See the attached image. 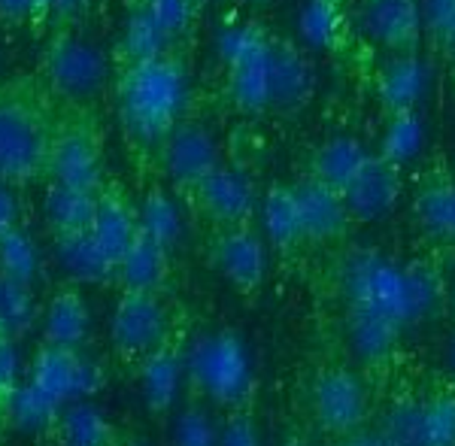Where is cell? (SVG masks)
<instances>
[{
    "label": "cell",
    "instance_id": "cell-42",
    "mask_svg": "<svg viewBox=\"0 0 455 446\" xmlns=\"http://www.w3.org/2000/svg\"><path fill=\"white\" fill-rule=\"evenodd\" d=\"M422 28L443 46L455 40V0H422Z\"/></svg>",
    "mask_w": 455,
    "mask_h": 446
},
{
    "label": "cell",
    "instance_id": "cell-10",
    "mask_svg": "<svg viewBox=\"0 0 455 446\" xmlns=\"http://www.w3.org/2000/svg\"><path fill=\"white\" fill-rule=\"evenodd\" d=\"M192 207L216 228H237V225H252L259 216L261 195L255 179L243 167L219 164L207 179L192 192Z\"/></svg>",
    "mask_w": 455,
    "mask_h": 446
},
{
    "label": "cell",
    "instance_id": "cell-13",
    "mask_svg": "<svg viewBox=\"0 0 455 446\" xmlns=\"http://www.w3.org/2000/svg\"><path fill=\"white\" fill-rule=\"evenodd\" d=\"M158 155L173 195L180 197H192L195 188L222 164L216 137L201 122H180L161 146Z\"/></svg>",
    "mask_w": 455,
    "mask_h": 446
},
{
    "label": "cell",
    "instance_id": "cell-48",
    "mask_svg": "<svg viewBox=\"0 0 455 446\" xmlns=\"http://www.w3.org/2000/svg\"><path fill=\"white\" fill-rule=\"evenodd\" d=\"M122 446H152V443L146 441V437H137V434H124Z\"/></svg>",
    "mask_w": 455,
    "mask_h": 446
},
{
    "label": "cell",
    "instance_id": "cell-53",
    "mask_svg": "<svg viewBox=\"0 0 455 446\" xmlns=\"http://www.w3.org/2000/svg\"><path fill=\"white\" fill-rule=\"evenodd\" d=\"M450 49H452V52H455V40H452V46H450Z\"/></svg>",
    "mask_w": 455,
    "mask_h": 446
},
{
    "label": "cell",
    "instance_id": "cell-50",
    "mask_svg": "<svg viewBox=\"0 0 455 446\" xmlns=\"http://www.w3.org/2000/svg\"><path fill=\"white\" fill-rule=\"evenodd\" d=\"M283 446H310V443H307L304 437H289V441H285Z\"/></svg>",
    "mask_w": 455,
    "mask_h": 446
},
{
    "label": "cell",
    "instance_id": "cell-6",
    "mask_svg": "<svg viewBox=\"0 0 455 446\" xmlns=\"http://www.w3.org/2000/svg\"><path fill=\"white\" fill-rule=\"evenodd\" d=\"M109 68H113L109 55L100 52L94 43H85L83 36H76L73 28H55L43 43L34 73L58 104L68 107L88 104V98L109 76Z\"/></svg>",
    "mask_w": 455,
    "mask_h": 446
},
{
    "label": "cell",
    "instance_id": "cell-2",
    "mask_svg": "<svg viewBox=\"0 0 455 446\" xmlns=\"http://www.w3.org/2000/svg\"><path fill=\"white\" fill-rule=\"evenodd\" d=\"M340 286L349 307L386 313L401 328L422 322L443 295L437 270L425 261L401 265L377 250L349 252L340 265Z\"/></svg>",
    "mask_w": 455,
    "mask_h": 446
},
{
    "label": "cell",
    "instance_id": "cell-5",
    "mask_svg": "<svg viewBox=\"0 0 455 446\" xmlns=\"http://www.w3.org/2000/svg\"><path fill=\"white\" fill-rule=\"evenodd\" d=\"M104 125L88 104H68L58 113L46 161V182L98 192L107 182Z\"/></svg>",
    "mask_w": 455,
    "mask_h": 446
},
{
    "label": "cell",
    "instance_id": "cell-36",
    "mask_svg": "<svg viewBox=\"0 0 455 446\" xmlns=\"http://www.w3.org/2000/svg\"><path fill=\"white\" fill-rule=\"evenodd\" d=\"M219 434H222V419H216L207 401L192 398L173 413V446H219Z\"/></svg>",
    "mask_w": 455,
    "mask_h": 446
},
{
    "label": "cell",
    "instance_id": "cell-14",
    "mask_svg": "<svg viewBox=\"0 0 455 446\" xmlns=\"http://www.w3.org/2000/svg\"><path fill=\"white\" fill-rule=\"evenodd\" d=\"M137 383H140V398L146 413H152L156 419L176 413L182 392H188V377H186V340H180V334H173L164 346H158L156 353H149L140 364L134 368Z\"/></svg>",
    "mask_w": 455,
    "mask_h": 446
},
{
    "label": "cell",
    "instance_id": "cell-3",
    "mask_svg": "<svg viewBox=\"0 0 455 446\" xmlns=\"http://www.w3.org/2000/svg\"><path fill=\"white\" fill-rule=\"evenodd\" d=\"M116 104L122 131L134 146L158 149L180 125L186 107V61L171 49L167 55L116 73Z\"/></svg>",
    "mask_w": 455,
    "mask_h": 446
},
{
    "label": "cell",
    "instance_id": "cell-51",
    "mask_svg": "<svg viewBox=\"0 0 455 446\" xmlns=\"http://www.w3.org/2000/svg\"><path fill=\"white\" fill-rule=\"evenodd\" d=\"M228 4H261V0H228Z\"/></svg>",
    "mask_w": 455,
    "mask_h": 446
},
{
    "label": "cell",
    "instance_id": "cell-44",
    "mask_svg": "<svg viewBox=\"0 0 455 446\" xmlns=\"http://www.w3.org/2000/svg\"><path fill=\"white\" fill-rule=\"evenodd\" d=\"M0 31L10 36L31 31V0H0Z\"/></svg>",
    "mask_w": 455,
    "mask_h": 446
},
{
    "label": "cell",
    "instance_id": "cell-25",
    "mask_svg": "<svg viewBox=\"0 0 455 446\" xmlns=\"http://www.w3.org/2000/svg\"><path fill=\"white\" fill-rule=\"evenodd\" d=\"M171 49H176V43L161 31L156 25V19H152L140 4L131 0L128 19H124V28L113 46V55H109L116 73L124 68H134V64L152 61V58L167 55Z\"/></svg>",
    "mask_w": 455,
    "mask_h": 446
},
{
    "label": "cell",
    "instance_id": "cell-46",
    "mask_svg": "<svg viewBox=\"0 0 455 446\" xmlns=\"http://www.w3.org/2000/svg\"><path fill=\"white\" fill-rule=\"evenodd\" d=\"M88 0H55L52 4V28H49V34L55 31V28H70L73 19H76V12L83 10Z\"/></svg>",
    "mask_w": 455,
    "mask_h": 446
},
{
    "label": "cell",
    "instance_id": "cell-30",
    "mask_svg": "<svg viewBox=\"0 0 455 446\" xmlns=\"http://www.w3.org/2000/svg\"><path fill=\"white\" fill-rule=\"evenodd\" d=\"M137 210H140V231L146 237L176 252V246L182 243V213L173 197V188H164L161 182L149 186Z\"/></svg>",
    "mask_w": 455,
    "mask_h": 446
},
{
    "label": "cell",
    "instance_id": "cell-49",
    "mask_svg": "<svg viewBox=\"0 0 455 446\" xmlns=\"http://www.w3.org/2000/svg\"><path fill=\"white\" fill-rule=\"evenodd\" d=\"M446 364H450V374L455 379V334H452V340H450V353H446Z\"/></svg>",
    "mask_w": 455,
    "mask_h": 446
},
{
    "label": "cell",
    "instance_id": "cell-54",
    "mask_svg": "<svg viewBox=\"0 0 455 446\" xmlns=\"http://www.w3.org/2000/svg\"><path fill=\"white\" fill-rule=\"evenodd\" d=\"M197 4H204V0H197Z\"/></svg>",
    "mask_w": 455,
    "mask_h": 446
},
{
    "label": "cell",
    "instance_id": "cell-41",
    "mask_svg": "<svg viewBox=\"0 0 455 446\" xmlns=\"http://www.w3.org/2000/svg\"><path fill=\"white\" fill-rule=\"evenodd\" d=\"M219 446H264L261 428L249 410H231L222 419V434H219Z\"/></svg>",
    "mask_w": 455,
    "mask_h": 446
},
{
    "label": "cell",
    "instance_id": "cell-18",
    "mask_svg": "<svg viewBox=\"0 0 455 446\" xmlns=\"http://www.w3.org/2000/svg\"><path fill=\"white\" fill-rule=\"evenodd\" d=\"M362 31L377 46L392 52H413L422 36V0H362Z\"/></svg>",
    "mask_w": 455,
    "mask_h": 446
},
{
    "label": "cell",
    "instance_id": "cell-37",
    "mask_svg": "<svg viewBox=\"0 0 455 446\" xmlns=\"http://www.w3.org/2000/svg\"><path fill=\"white\" fill-rule=\"evenodd\" d=\"M0 276H10L25 286H34L40 276V250L25 225L0 237Z\"/></svg>",
    "mask_w": 455,
    "mask_h": 446
},
{
    "label": "cell",
    "instance_id": "cell-20",
    "mask_svg": "<svg viewBox=\"0 0 455 446\" xmlns=\"http://www.w3.org/2000/svg\"><path fill=\"white\" fill-rule=\"evenodd\" d=\"M92 338V307L79 283H64L52 291L40 316V343L64 349H85Z\"/></svg>",
    "mask_w": 455,
    "mask_h": 446
},
{
    "label": "cell",
    "instance_id": "cell-9",
    "mask_svg": "<svg viewBox=\"0 0 455 446\" xmlns=\"http://www.w3.org/2000/svg\"><path fill=\"white\" fill-rule=\"evenodd\" d=\"M310 413L319 431L343 441L364 431L371 416V392L355 370L325 368L310 383Z\"/></svg>",
    "mask_w": 455,
    "mask_h": 446
},
{
    "label": "cell",
    "instance_id": "cell-21",
    "mask_svg": "<svg viewBox=\"0 0 455 446\" xmlns=\"http://www.w3.org/2000/svg\"><path fill=\"white\" fill-rule=\"evenodd\" d=\"M173 283V252L146 237L140 231L116 265L113 286L119 291H146V295H167Z\"/></svg>",
    "mask_w": 455,
    "mask_h": 446
},
{
    "label": "cell",
    "instance_id": "cell-34",
    "mask_svg": "<svg viewBox=\"0 0 455 446\" xmlns=\"http://www.w3.org/2000/svg\"><path fill=\"white\" fill-rule=\"evenodd\" d=\"M425 140V125H422V115L419 109H403V113H392L386 122L383 131V140H379V152L386 161L392 164L403 167L407 161H413L419 155Z\"/></svg>",
    "mask_w": 455,
    "mask_h": 446
},
{
    "label": "cell",
    "instance_id": "cell-27",
    "mask_svg": "<svg viewBox=\"0 0 455 446\" xmlns=\"http://www.w3.org/2000/svg\"><path fill=\"white\" fill-rule=\"evenodd\" d=\"M403 328L395 319H388L386 313L368 310V307H349L347 313V340L355 358H362L364 364H379L392 355V349L398 346Z\"/></svg>",
    "mask_w": 455,
    "mask_h": 446
},
{
    "label": "cell",
    "instance_id": "cell-16",
    "mask_svg": "<svg viewBox=\"0 0 455 446\" xmlns=\"http://www.w3.org/2000/svg\"><path fill=\"white\" fill-rule=\"evenodd\" d=\"M88 234H92V240L113 267L119 265L128 246L137 240V234H140V210L131 201V195L124 192L122 182L107 179L100 186L98 210H94V222Z\"/></svg>",
    "mask_w": 455,
    "mask_h": 446
},
{
    "label": "cell",
    "instance_id": "cell-55",
    "mask_svg": "<svg viewBox=\"0 0 455 446\" xmlns=\"http://www.w3.org/2000/svg\"><path fill=\"white\" fill-rule=\"evenodd\" d=\"M0 79H4V76H0Z\"/></svg>",
    "mask_w": 455,
    "mask_h": 446
},
{
    "label": "cell",
    "instance_id": "cell-11",
    "mask_svg": "<svg viewBox=\"0 0 455 446\" xmlns=\"http://www.w3.org/2000/svg\"><path fill=\"white\" fill-rule=\"evenodd\" d=\"M379 434L388 446H455V394L401 401Z\"/></svg>",
    "mask_w": 455,
    "mask_h": 446
},
{
    "label": "cell",
    "instance_id": "cell-22",
    "mask_svg": "<svg viewBox=\"0 0 455 446\" xmlns=\"http://www.w3.org/2000/svg\"><path fill=\"white\" fill-rule=\"evenodd\" d=\"M49 441L55 446H122L124 431L92 401H73L61 407Z\"/></svg>",
    "mask_w": 455,
    "mask_h": 446
},
{
    "label": "cell",
    "instance_id": "cell-38",
    "mask_svg": "<svg viewBox=\"0 0 455 446\" xmlns=\"http://www.w3.org/2000/svg\"><path fill=\"white\" fill-rule=\"evenodd\" d=\"M300 34L315 49H331L343 34V10L340 0H307L300 10Z\"/></svg>",
    "mask_w": 455,
    "mask_h": 446
},
{
    "label": "cell",
    "instance_id": "cell-39",
    "mask_svg": "<svg viewBox=\"0 0 455 446\" xmlns=\"http://www.w3.org/2000/svg\"><path fill=\"white\" fill-rule=\"evenodd\" d=\"M134 4H140L173 43H180L182 36L192 31L197 6H201L197 0H134Z\"/></svg>",
    "mask_w": 455,
    "mask_h": 446
},
{
    "label": "cell",
    "instance_id": "cell-43",
    "mask_svg": "<svg viewBox=\"0 0 455 446\" xmlns=\"http://www.w3.org/2000/svg\"><path fill=\"white\" fill-rule=\"evenodd\" d=\"M21 225H25V203L19 197V188L0 179V237Z\"/></svg>",
    "mask_w": 455,
    "mask_h": 446
},
{
    "label": "cell",
    "instance_id": "cell-7",
    "mask_svg": "<svg viewBox=\"0 0 455 446\" xmlns=\"http://www.w3.org/2000/svg\"><path fill=\"white\" fill-rule=\"evenodd\" d=\"M176 331V316L164 295L119 291L109 313V346L128 368H137L149 353L164 346Z\"/></svg>",
    "mask_w": 455,
    "mask_h": 446
},
{
    "label": "cell",
    "instance_id": "cell-40",
    "mask_svg": "<svg viewBox=\"0 0 455 446\" xmlns=\"http://www.w3.org/2000/svg\"><path fill=\"white\" fill-rule=\"evenodd\" d=\"M21 386L19 377V340L0 331V419H4L6 407H10L12 394Z\"/></svg>",
    "mask_w": 455,
    "mask_h": 446
},
{
    "label": "cell",
    "instance_id": "cell-15",
    "mask_svg": "<svg viewBox=\"0 0 455 446\" xmlns=\"http://www.w3.org/2000/svg\"><path fill=\"white\" fill-rule=\"evenodd\" d=\"M274 36H261L246 52L225 61V94L240 113H261L274 104Z\"/></svg>",
    "mask_w": 455,
    "mask_h": 446
},
{
    "label": "cell",
    "instance_id": "cell-24",
    "mask_svg": "<svg viewBox=\"0 0 455 446\" xmlns=\"http://www.w3.org/2000/svg\"><path fill=\"white\" fill-rule=\"evenodd\" d=\"M431 83V70L419 55L403 52L395 58L392 64H386L377 76V100L379 107L392 113H403V109H416L422 104L425 92Z\"/></svg>",
    "mask_w": 455,
    "mask_h": 446
},
{
    "label": "cell",
    "instance_id": "cell-35",
    "mask_svg": "<svg viewBox=\"0 0 455 446\" xmlns=\"http://www.w3.org/2000/svg\"><path fill=\"white\" fill-rule=\"evenodd\" d=\"M36 322H40V313H36L34 286L0 276V331L21 340L34 331Z\"/></svg>",
    "mask_w": 455,
    "mask_h": 446
},
{
    "label": "cell",
    "instance_id": "cell-23",
    "mask_svg": "<svg viewBox=\"0 0 455 446\" xmlns=\"http://www.w3.org/2000/svg\"><path fill=\"white\" fill-rule=\"evenodd\" d=\"M43 219L52 240L76 237L85 234L94 222V210H98V192L88 188L61 186V182H43Z\"/></svg>",
    "mask_w": 455,
    "mask_h": 446
},
{
    "label": "cell",
    "instance_id": "cell-4",
    "mask_svg": "<svg viewBox=\"0 0 455 446\" xmlns=\"http://www.w3.org/2000/svg\"><path fill=\"white\" fill-rule=\"evenodd\" d=\"M186 377L192 398L225 413L249 410L259 386L243 334L234 328H212L186 340Z\"/></svg>",
    "mask_w": 455,
    "mask_h": 446
},
{
    "label": "cell",
    "instance_id": "cell-19",
    "mask_svg": "<svg viewBox=\"0 0 455 446\" xmlns=\"http://www.w3.org/2000/svg\"><path fill=\"white\" fill-rule=\"evenodd\" d=\"M295 197L300 210L304 243H331V240L347 234L352 216L340 188H331L325 182L307 177L295 182Z\"/></svg>",
    "mask_w": 455,
    "mask_h": 446
},
{
    "label": "cell",
    "instance_id": "cell-17",
    "mask_svg": "<svg viewBox=\"0 0 455 446\" xmlns=\"http://www.w3.org/2000/svg\"><path fill=\"white\" fill-rule=\"evenodd\" d=\"M403 195V177L401 167L386 161L383 155H373L364 171L343 188L347 210L352 222H379L392 216Z\"/></svg>",
    "mask_w": 455,
    "mask_h": 446
},
{
    "label": "cell",
    "instance_id": "cell-26",
    "mask_svg": "<svg viewBox=\"0 0 455 446\" xmlns=\"http://www.w3.org/2000/svg\"><path fill=\"white\" fill-rule=\"evenodd\" d=\"M373 158V152H368L358 137L340 134L331 137V140L319 143L310 155V177L325 182L331 188H347L358 173L364 171V164Z\"/></svg>",
    "mask_w": 455,
    "mask_h": 446
},
{
    "label": "cell",
    "instance_id": "cell-12",
    "mask_svg": "<svg viewBox=\"0 0 455 446\" xmlns=\"http://www.w3.org/2000/svg\"><path fill=\"white\" fill-rule=\"evenodd\" d=\"M210 265L240 295H252L264 286L270 270V243L252 225L216 228L210 240Z\"/></svg>",
    "mask_w": 455,
    "mask_h": 446
},
{
    "label": "cell",
    "instance_id": "cell-47",
    "mask_svg": "<svg viewBox=\"0 0 455 446\" xmlns=\"http://www.w3.org/2000/svg\"><path fill=\"white\" fill-rule=\"evenodd\" d=\"M337 446H388V443L383 441V434H379V431H358V434L343 437Z\"/></svg>",
    "mask_w": 455,
    "mask_h": 446
},
{
    "label": "cell",
    "instance_id": "cell-52",
    "mask_svg": "<svg viewBox=\"0 0 455 446\" xmlns=\"http://www.w3.org/2000/svg\"><path fill=\"white\" fill-rule=\"evenodd\" d=\"M450 301H452V316H455V283H452V291H450Z\"/></svg>",
    "mask_w": 455,
    "mask_h": 446
},
{
    "label": "cell",
    "instance_id": "cell-32",
    "mask_svg": "<svg viewBox=\"0 0 455 446\" xmlns=\"http://www.w3.org/2000/svg\"><path fill=\"white\" fill-rule=\"evenodd\" d=\"M413 216L422 231L443 243H455V179H435L416 195Z\"/></svg>",
    "mask_w": 455,
    "mask_h": 446
},
{
    "label": "cell",
    "instance_id": "cell-45",
    "mask_svg": "<svg viewBox=\"0 0 455 446\" xmlns=\"http://www.w3.org/2000/svg\"><path fill=\"white\" fill-rule=\"evenodd\" d=\"M52 4L55 0H31V34L34 40H46L52 28Z\"/></svg>",
    "mask_w": 455,
    "mask_h": 446
},
{
    "label": "cell",
    "instance_id": "cell-1",
    "mask_svg": "<svg viewBox=\"0 0 455 446\" xmlns=\"http://www.w3.org/2000/svg\"><path fill=\"white\" fill-rule=\"evenodd\" d=\"M61 104L40 76L0 79V179L16 188L46 182V161Z\"/></svg>",
    "mask_w": 455,
    "mask_h": 446
},
{
    "label": "cell",
    "instance_id": "cell-33",
    "mask_svg": "<svg viewBox=\"0 0 455 446\" xmlns=\"http://www.w3.org/2000/svg\"><path fill=\"white\" fill-rule=\"evenodd\" d=\"M61 407L55 401H49L43 392H36L28 379H21V386L12 394L10 407H6L4 419L12 431H21V434H34V437H49Z\"/></svg>",
    "mask_w": 455,
    "mask_h": 446
},
{
    "label": "cell",
    "instance_id": "cell-28",
    "mask_svg": "<svg viewBox=\"0 0 455 446\" xmlns=\"http://www.w3.org/2000/svg\"><path fill=\"white\" fill-rule=\"evenodd\" d=\"M261 234L274 250H295L298 243H304V228H300V210L295 186L285 182H274L267 192L261 195Z\"/></svg>",
    "mask_w": 455,
    "mask_h": 446
},
{
    "label": "cell",
    "instance_id": "cell-8",
    "mask_svg": "<svg viewBox=\"0 0 455 446\" xmlns=\"http://www.w3.org/2000/svg\"><path fill=\"white\" fill-rule=\"evenodd\" d=\"M28 383L49 401H55L58 407H64L73 401L94 398L107 386V370L85 349L36 343L34 358L28 364Z\"/></svg>",
    "mask_w": 455,
    "mask_h": 446
},
{
    "label": "cell",
    "instance_id": "cell-31",
    "mask_svg": "<svg viewBox=\"0 0 455 446\" xmlns=\"http://www.w3.org/2000/svg\"><path fill=\"white\" fill-rule=\"evenodd\" d=\"M58 261L68 270V276L73 283H92V286H104L113 283L116 267L107 261V255L98 250V243L92 240V234H76V237H64L55 240Z\"/></svg>",
    "mask_w": 455,
    "mask_h": 446
},
{
    "label": "cell",
    "instance_id": "cell-29",
    "mask_svg": "<svg viewBox=\"0 0 455 446\" xmlns=\"http://www.w3.org/2000/svg\"><path fill=\"white\" fill-rule=\"evenodd\" d=\"M274 104L280 107H300L313 94V68L295 43L274 40Z\"/></svg>",
    "mask_w": 455,
    "mask_h": 446
}]
</instances>
